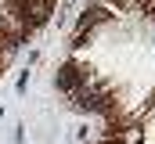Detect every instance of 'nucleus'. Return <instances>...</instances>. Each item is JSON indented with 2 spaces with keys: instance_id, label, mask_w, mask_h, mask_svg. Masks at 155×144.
I'll use <instances>...</instances> for the list:
<instances>
[{
  "instance_id": "f257e3e1",
  "label": "nucleus",
  "mask_w": 155,
  "mask_h": 144,
  "mask_svg": "<svg viewBox=\"0 0 155 144\" xmlns=\"http://www.w3.org/2000/svg\"><path fill=\"white\" fill-rule=\"evenodd\" d=\"M58 0H0V76L7 72L15 51L51 18Z\"/></svg>"
}]
</instances>
